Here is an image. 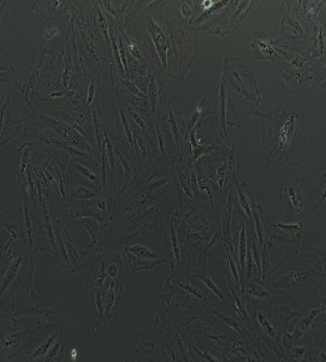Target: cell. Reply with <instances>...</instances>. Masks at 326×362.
I'll return each mask as SVG.
<instances>
[{
	"instance_id": "6da1fadb",
	"label": "cell",
	"mask_w": 326,
	"mask_h": 362,
	"mask_svg": "<svg viewBox=\"0 0 326 362\" xmlns=\"http://www.w3.org/2000/svg\"><path fill=\"white\" fill-rule=\"evenodd\" d=\"M124 30L141 47L163 85L181 83L200 52L197 32L178 11L177 0H142Z\"/></svg>"
},
{
	"instance_id": "7a4b0ae2",
	"label": "cell",
	"mask_w": 326,
	"mask_h": 362,
	"mask_svg": "<svg viewBox=\"0 0 326 362\" xmlns=\"http://www.w3.org/2000/svg\"><path fill=\"white\" fill-rule=\"evenodd\" d=\"M175 206L173 161L154 151L118 190L110 233L123 243L141 226L163 228L169 224Z\"/></svg>"
},
{
	"instance_id": "3957f363",
	"label": "cell",
	"mask_w": 326,
	"mask_h": 362,
	"mask_svg": "<svg viewBox=\"0 0 326 362\" xmlns=\"http://www.w3.org/2000/svg\"><path fill=\"white\" fill-rule=\"evenodd\" d=\"M282 260L262 279L270 303L300 317L325 301V253L310 245L284 247Z\"/></svg>"
},
{
	"instance_id": "277c9868",
	"label": "cell",
	"mask_w": 326,
	"mask_h": 362,
	"mask_svg": "<svg viewBox=\"0 0 326 362\" xmlns=\"http://www.w3.org/2000/svg\"><path fill=\"white\" fill-rule=\"evenodd\" d=\"M262 123L260 152L271 166L298 165V152L306 140L305 111L294 97L283 98L274 109L262 113L253 111Z\"/></svg>"
},
{
	"instance_id": "5b68a950",
	"label": "cell",
	"mask_w": 326,
	"mask_h": 362,
	"mask_svg": "<svg viewBox=\"0 0 326 362\" xmlns=\"http://www.w3.org/2000/svg\"><path fill=\"white\" fill-rule=\"evenodd\" d=\"M222 301L200 278V269L193 259H185L166 278L161 303L169 314V322L185 326L202 318Z\"/></svg>"
},
{
	"instance_id": "8992f818",
	"label": "cell",
	"mask_w": 326,
	"mask_h": 362,
	"mask_svg": "<svg viewBox=\"0 0 326 362\" xmlns=\"http://www.w3.org/2000/svg\"><path fill=\"white\" fill-rule=\"evenodd\" d=\"M221 83L226 92V122L241 128L262 101L253 74L238 58L226 57Z\"/></svg>"
},
{
	"instance_id": "52a82bcc",
	"label": "cell",
	"mask_w": 326,
	"mask_h": 362,
	"mask_svg": "<svg viewBox=\"0 0 326 362\" xmlns=\"http://www.w3.org/2000/svg\"><path fill=\"white\" fill-rule=\"evenodd\" d=\"M83 1L73 0L70 17L74 21V40L77 62L88 65L94 75L100 76L105 64L111 58V51L95 27H92L83 13Z\"/></svg>"
},
{
	"instance_id": "ba28073f",
	"label": "cell",
	"mask_w": 326,
	"mask_h": 362,
	"mask_svg": "<svg viewBox=\"0 0 326 362\" xmlns=\"http://www.w3.org/2000/svg\"><path fill=\"white\" fill-rule=\"evenodd\" d=\"M250 326L254 334L269 346L276 356L284 361V349L282 346V334L286 324L294 319L289 310L272 303L254 305Z\"/></svg>"
},
{
	"instance_id": "9c48e42d",
	"label": "cell",
	"mask_w": 326,
	"mask_h": 362,
	"mask_svg": "<svg viewBox=\"0 0 326 362\" xmlns=\"http://www.w3.org/2000/svg\"><path fill=\"white\" fill-rule=\"evenodd\" d=\"M1 312V341H0V360L8 361L18 356L30 355L35 348L39 329L28 330L13 314V306L0 307Z\"/></svg>"
},
{
	"instance_id": "30bf717a",
	"label": "cell",
	"mask_w": 326,
	"mask_h": 362,
	"mask_svg": "<svg viewBox=\"0 0 326 362\" xmlns=\"http://www.w3.org/2000/svg\"><path fill=\"white\" fill-rule=\"evenodd\" d=\"M178 229L204 235L209 240H221V221L214 202L207 199L194 200L173 209Z\"/></svg>"
},
{
	"instance_id": "8fae6325",
	"label": "cell",
	"mask_w": 326,
	"mask_h": 362,
	"mask_svg": "<svg viewBox=\"0 0 326 362\" xmlns=\"http://www.w3.org/2000/svg\"><path fill=\"white\" fill-rule=\"evenodd\" d=\"M10 305L13 306V314L16 317L28 315L32 318L34 326L39 330L59 329L61 312L44 301L35 293L34 288L23 291L13 298Z\"/></svg>"
},
{
	"instance_id": "7c38bea8",
	"label": "cell",
	"mask_w": 326,
	"mask_h": 362,
	"mask_svg": "<svg viewBox=\"0 0 326 362\" xmlns=\"http://www.w3.org/2000/svg\"><path fill=\"white\" fill-rule=\"evenodd\" d=\"M235 25L234 0L218 1L205 11L199 13L193 22L194 30H207L211 34L223 37Z\"/></svg>"
},
{
	"instance_id": "4fadbf2b",
	"label": "cell",
	"mask_w": 326,
	"mask_h": 362,
	"mask_svg": "<svg viewBox=\"0 0 326 362\" xmlns=\"http://www.w3.org/2000/svg\"><path fill=\"white\" fill-rule=\"evenodd\" d=\"M315 37L317 34L310 33L298 18H295L291 13L286 11L283 17L279 37L277 41H274V45L283 49H294L298 52L305 53L310 49V44Z\"/></svg>"
},
{
	"instance_id": "5bb4252c",
	"label": "cell",
	"mask_w": 326,
	"mask_h": 362,
	"mask_svg": "<svg viewBox=\"0 0 326 362\" xmlns=\"http://www.w3.org/2000/svg\"><path fill=\"white\" fill-rule=\"evenodd\" d=\"M288 13L298 18L310 33L318 34L319 30L325 28V1L312 0H286Z\"/></svg>"
},
{
	"instance_id": "9a60e30c",
	"label": "cell",
	"mask_w": 326,
	"mask_h": 362,
	"mask_svg": "<svg viewBox=\"0 0 326 362\" xmlns=\"http://www.w3.org/2000/svg\"><path fill=\"white\" fill-rule=\"evenodd\" d=\"M235 178L236 173L233 177L226 182L222 193L214 200V205L217 209L219 221H221V240H226L233 236L231 235V217L234 214L236 206H238V194L235 187Z\"/></svg>"
},
{
	"instance_id": "2e32d148",
	"label": "cell",
	"mask_w": 326,
	"mask_h": 362,
	"mask_svg": "<svg viewBox=\"0 0 326 362\" xmlns=\"http://www.w3.org/2000/svg\"><path fill=\"white\" fill-rule=\"evenodd\" d=\"M177 235L181 245L190 250L192 259L197 264V267H200L204 271H209L207 260H206L207 253L218 241L209 240L202 233L187 231V230L178 229V228Z\"/></svg>"
},
{
	"instance_id": "e0dca14e",
	"label": "cell",
	"mask_w": 326,
	"mask_h": 362,
	"mask_svg": "<svg viewBox=\"0 0 326 362\" xmlns=\"http://www.w3.org/2000/svg\"><path fill=\"white\" fill-rule=\"evenodd\" d=\"M206 115H214V119L217 121L219 115V87L214 94L205 93V95L194 105L190 116L185 117V132L199 129Z\"/></svg>"
},
{
	"instance_id": "ac0fdd59",
	"label": "cell",
	"mask_w": 326,
	"mask_h": 362,
	"mask_svg": "<svg viewBox=\"0 0 326 362\" xmlns=\"http://www.w3.org/2000/svg\"><path fill=\"white\" fill-rule=\"evenodd\" d=\"M0 224L1 228L8 230L11 233L13 242L17 245L25 247V250H30L29 247L28 238H27V231H25V212H23V206L22 202H18V206L13 211H8L1 206V214H0Z\"/></svg>"
},
{
	"instance_id": "d6986e66",
	"label": "cell",
	"mask_w": 326,
	"mask_h": 362,
	"mask_svg": "<svg viewBox=\"0 0 326 362\" xmlns=\"http://www.w3.org/2000/svg\"><path fill=\"white\" fill-rule=\"evenodd\" d=\"M54 59L56 58H54L52 49H46L44 46H40L39 49L34 52V61H33L32 66L29 68L27 81L23 85L25 87L23 94L28 95L29 92H32L34 97H39L37 90V83H40L41 77L44 76L45 71L47 70L50 64Z\"/></svg>"
},
{
	"instance_id": "ffe728a7",
	"label": "cell",
	"mask_w": 326,
	"mask_h": 362,
	"mask_svg": "<svg viewBox=\"0 0 326 362\" xmlns=\"http://www.w3.org/2000/svg\"><path fill=\"white\" fill-rule=\"evenodd\" d=\"M25 122L13 112L10 97L1 98V144L5 146L25 133Z\"/></svg>"
},
{
	"instance_id": "44dd1931",
	"label": "cell",
	"mask_w": 326,
	"mask_h": 362,
	"mask_svg": "<svg viewBox=\"0 0 326 362\" xmlns=\"http://www.w3.org/2000/svg\"><path fill=\"white\" fill-rule=\"evenodd\" d=\"M68 170L76 173L78 177L83 178L93 185H95L97 188L103 189L100 161L94 160L92 158L75 156L70 158Z\"/></svg>"
},
{
	"instance_id": "7402d4cb",
	"label": "cell",
	"mask_w": 326,
	"mask_h": 362,
	"mask_svg": "<svg viewBox=\"0 0 326 362\" xmlns=\"http://www.w3.org/2000/svg\"><path fill=\"white\" fill-rule=\"evenodd\" d=\"M64 181L66 199L92 200L104 193V190L97 188L95 185H93L83 178L78 177L76 173H71L69 170H66L65 173Z\"/></svg>"
},
{
	"instance_id": "603a6c76",
	"label": "cell",
	"mask_w": 326,
	"mask_h": 362,
	"mask_svg": "<svg viewBox=\"0 0 326 362\" xmlns=\"http://www.w3.org/2000/svg\"><path fill=\"white\" fill-rule=\"evenodd\" d=\"M101 6L105 13H109L113 20L116 21L118 28L124 29L125 22L129 18L132 13H135L142 4V0H105L100 1Z\"/></svg>"
},
{
	"instance_id": "cb8c5ba5",
	"label": "cell",
	"mask_w": 326,
	"mask_h": 362,
	"mask_svg": "<svg viewBox=\"0 0 326 362\" xmlns=\"http://www.w3.org/2000/svg\"><path fill=\"white\" fill-rule=\"evenodd\" d=\"M0 86H1V98L11 97L15 92H25V87L20 85L16 78V70L13 63L6 56L4 49L0 47Z\"/></svg>"
},
{
	"instance_id": "d4e9b609",
	"label": "cell",
	"mask_w": 326,
	"mask_h": 362,
	"mask_svg": "<svg viewBox=\"0 0 326 362\" xmlns=\"http://www.w3.org/2000/svg\"><path fill=\"white\" fill-rule=\"evenodd\" d=\"M298 83L310 93H320L325 89V59L315 62L302 70Z\"/></svg>"
},
{
	"instance_id": "484cf974",
	"label": "cell",
	"mask_w": 326,
	"mask_h": 362,
	"mask_svg": "<svg viewBox=\"0 0 326 362\" xmlns=\"http://www.w3.org/2000/svg\"><path fill=\"white\" fill-rule=\"evenodd\" d=\"M71 6L73 0H37L32 5V10L45 21H56L65 13H71Z\"/></svg>"
},
{
	"instance_id": "4316f807",
	"label": "cell",
	"mask_w": 326,
	"mask_h": 362,
	"mask_svg": "<svg viewBox=\"0 0 326 362\" xmlns=\"http://www.w3.org/2000/svg\"><path fill=\"white\" fill-rule=\"evenodd\" d=\"M303 231L302 221L286 224V223H272V242L281 246H294L301 243V235Z\"/></svg>"
},
{
	"instance_id": "83f0119b",
	"label": "cell",
	"mask_w": 326,
	"mask_h": 362,
	"mask_svg": "<svg viewBox=\"0 0 326 362\" xmlns=\"http://www.w3.org/2000/svg\"><path fill=\"white\" fill-rule=\"evenodd\" d=\"M284 197L289 199L296 214H301L302 209H305L306 205V190L298 178L290 180L284 187L282 193L278 195L277 209L279 212L282 211V200Z\"/></svg>"
},
{
	"instance_id": "f1b7e54d",
	"label": "cell",
	"mask_w": 326,
	"mask_h": 362,
	"mask_svg": "<svg viewBox=\"0 0 326 362\" xmlns=\"http://www.w3.org/2000/svg\"><path fill=\"white\" fill-rule=\"evenodd\" d=\"M64 242L66 245V250H68L69 259L73 266L74 274L86 270L89 262H93L98 257L92 246H88L86 250H82L77 248L71 238H66Z\"/></svg>"
},
{
	"instance_id": "f546056e",
	"label": "cell",
	"mask_w": 326,
	"mask_h": 362,
	"mask_svg": "<svg viewBox=\"0 0 326 362\" xmlns=\"http://www.w3.org/2000/svg\"><path fill=\"white\" fill-rule=\"evenodd\" d=\"M156 346H157L154 341L142 334L141 342L136 349L127 348L123 350L124 360L125 361H161V358H158Z\"/></svg>"
},
{
	"instance_id": "4dcf8cb0",
	"label": "cell",
	"mask_w": 326,
	"mask_h": 362,
	"mask_svg": "<svg viewBox=\"0 0 326 362\" xmlns=\"http://www.w3.org/2000/svg\"><path fill=\"white\" fill-rule=\"evenodd\" d=\"M253 37V44L250 45V47L253 49L254 57L258 61H271L274 63L278 56L274 41L270 40V37H267V34L262 29L254 33Z\"/></svg>"
},
{
	"instance_id": "1f68e13d",
	"label": "cell",
	"mask_w": 326,
	"mask_h": 362,
	"mask_svg": "<svg viewBox=\"0 0 326 362\" xmlns=\"http://www.w3.org/2000/svg\"><path fill=\"white\" fill-rule=\"evenodd\" d=\"M81 223L83 224L91 238H92V246L97 255H100L104 250V231L109 228L106 221H99L95 218H82Z\"/></svg>"
},
{
	"instance_id": "d6a6232c",
	"label": "cell",
	"mask_w": 326,
	"mask_h": 362,
	"mask_svg": "<svg viewBox=\"0 0 326 362\" xmlns=\"http://www.w3.org/2000/svg\"><path fill=\"white\" fill-rule=\"evenodd\" d=\"M93 8V16H94V23L95 29L100 34L103 39L106 41V44L111 47V37H110V30L112 27L113 18L109 13H105L104 8L101 6L100 0L91 1Z\"/></svg>"
},
{
	"instance_id": "836d02e7",
	"label": "cell",
	"mask_w": 326,
	"mask_h": 362,
	"mask_svg": "<svg viewBox=\"0 0 326 362\" xmlns=\"http://www.w3.org/2000/svg\"><path fill=\"white\" fill-rule=\"evenodd\" d=\"M34 142H25L17 148V180L20 188H27V170L32 161Z\"/></svg>"
},
{
	"instance_id": "e575fe53",
	"label": "cell",
	"mask_w": 326,
	"mask_h": 362,
	"mask_svg": "<svg viewBox=\"0 0 326 362\" xmlns=\"http://www.w3.org/2000/svg\"><path fill=\"white\" fill-rule=\"evenodd\" d=\"M161 93H163V82L157 74H151L149 78V89H147V101H149V112L154 121L157 119L158 109L161 103Z\"/></svg>"
},
{
	"instance_id": "d590c367",
	"label": "cell",
	"mask_w": 326,
	"mask_h": 362,
	"mask_svg": "<svg viewBox=\"0 0 326 362\" xmlns=\"http://www.w3.org/2000/svg\"><path fill=\"white\" fill-rule=\"evenodd\" d=\"M235 187H236V194H238V209H241L242 212L246 214L248 221H253L252 209H253L254 204H255L253 197L246 189L245 185L238 181V177L235 178Z\"/></svg>"
},
{
	"instance_id": "8d00e7d4",
	"label": "cell",
	"mask_w": 326,
	"mask_h": 362,
	"mask_svg": "<svg viewBox=\"0 0 326 362\" xmlns=\"http://www.w3.org/2000/svg\"><path fill=\"white\" fill-rule=\"evenodd\" d=\"M57 248L56 252L53 254L52 257L54 262L58 264V266L63 269L66 274H74L73 266L69 259L68 250H66V245H65L64 240L61 238V235L56 233Z\"/></svg>"
},
{
	"instance_id": "74e56055",
	"label": "cell",
	"mask_w": 326,
	"mask_h": 362,
	"mask_svg": "<svg viewBox=\"0 0 326 362\" xmlns=\"http://www.w3.org/2000/svg\"><path fill=\"white\" fill-rule=\"evenodd\" d=\"M101 88H100V76L95 75L92 77V80L89 82L88 90H87V98H86V107L91 115V110L95 105L100 104Z\"/></svg>"
},
{
	"instance_id": "f35d334b",
	"label": "cell",
	"mask_w": 326,
	"mask_h": 362,
	"mask_svg": "<svg viewBox=\"0 0 326 362\" xmlns=\"http://www.w3.org/2000/svg\"><path fill=\"white\" fill-rule=\"evenodd\" d=\"M64 358V334H61L42 362H61Z\"/></svg>"
},
{
	"instance_id": "ab89813d",
	"label": "cell",
	"mask_w": 326,
	"mask_h": 362,
	"mask_svg": "<svg viewBox=\"0 0 326 362\" xmlns=\"http://www.w3.org/2000/svg\"><path fill=\"white\" fill-rule=\"evenodd\" d=\"M326 183H325V173H322L320 175V185H319L318 189V199L314 206V211H318L322 206H325L326 202Z\"/></svg>"
},
{
	"instance_id": "60d3db41",
	"label": "cell",
	"mask_w": 326,
	"mask_h": 362,
	"mask_svg": "<svg viewBox=\"0 0 326 362\" xmlns=\"http://www.w3.org/2000/svg\"><path fill=\"white\" fill-rule=\"evenodd\" d=\"M8 6H10V1L8 0L1 1V5H0V30L3 29L5 22L8 20Z\"/></svg>"
},
{
	"instance_id": "b9f144b4",
	"label": "cell",
	"mask_w": 326,
	"mask_h": 362,
	"mask_svg": "<svg viewBox=\"0 0 326 362\" xmlns=\"http://www.w3.org/2000/svg\"><path fill=\"white\" fill-rule=\"evenodd\" d=\"M314 361L326 362V342L322 344V348L318 350V353L314 356Z\"/></svg>"
}]
</instances>
